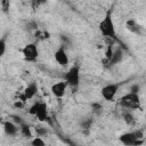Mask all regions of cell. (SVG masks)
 Segmentation results:
<instances>
[{
    "label": "cell",
    "instance_id": "cell-1",
    "mask_svg": "<svg viewBox=\"0 0 146 146\" xmlns=\"http://www.w3.org/2000/svg\"><path fill=\"white\" fill-rule=\"evenodd\" d=\"M98 30L99 33L107 39H112L114 41H119L117 36H116V31H115V25L112 18V13L107 11L106 15L104 16V18L100 21L99 25H98Z\"/></svg>",
    "mask_w": 146,
    "mask_h": 146
},
{
    "label": "cell",
    "instance_id": "cell-2",
    "mask_svg": "<svg viewBox=\"0 0 146 146\" xmlns=\"http://www.w3.org/2000/svg\"><path fill=\"white\" fill-rule=\"evenodd\" d=\"M64 81L71 88H76L80 84V66L73 65L64 74Z\"/></svg>",
    "mask_w": 146,
    "mask_h": 146
},
{
    "label": "cell",
    "instance_id": "cell-3",
    "mask_svg": "<svg viewBox=\"0 0 146 146\" xmlns=\"http://www.w3.org/2000/svg\"><path fill=\"white\" fill-rule=\"evenodd\" d=\"M22 55H23V58H24L25 62L33 63L39 57V49H38L36 44L34 42H31V43H27L23 47Z\"/></svg>",
    "mask_w": 146,
    "mask_h": 146
},
{
    "label": "cell",
    "instance_id": "cell-4",
    "mask_svg": "<svg viewBox=\"0 0 146 146\" xmlns=\"http://www.w3.org/2000/svg\"><path fill=\"white\" fill-rule=\"evenodd\" d=\"M121 106L128 108V110H136L139 107V96L136 92H128L120 99Z\"/></svg>",
    "mask_w": 146,
    "mask_h": 146
},
{
    "label": "cell",
    "instance_id": "cell-5",
    "mask_svg": "<svg viewBox=\"0 0 146 146\" xmlns=\"http://www.w3.org/2000/svg\"><path fill=\"white\" fill-rule=\"evenodd\" d=\"M119 88H120L119 83H108L100 89V95L106 102H113V99L117 94Z\"/></svg>",
    "mask_w": 146,
    "mask_h": 146
},
{
    "label": "cell",
    "instance_id": "cell-6",
    "mask_svg": "<svg viewBox=\"0 0 146 146\" xmlns=\"http://www.w3.org/2000/svg\"><path fill=\"white\" fill-rule=\"evenodd\" d=\"M119 140L125 145V146H137V145H141L144 141L143 139H138L135 135V131L131 132H124L119 137Z\"/></svg>",
    "mask_w": 146,
    "mask_h": 146
},
{
    "label": "cell",
    "instance_id": "cell-7",
    "mask_svg": "<svg viewBox=\"0 0 146 146\" xmlns=\"http://www.w3.org/2000/svg\"><path fill=\"white\" fill-rule=\"evenodd\" d=\"M36 92H38V84L34 82H31L30 84H27L24 88L22 95H19V99L23 100L24 103H26V100L32 99L36 95Z\"/></svg>",
    "mask_w": 146,
    "mask_h": 146
},
{
    "label": "cell",
    "instance_id": "cell-8",
    "mask_svg": "<svg viewBox=\"0 0 146 146\" xmlns=\"http://www.w3.org/2000/svg\"><path fill=\"white\" fill-rule=\"evenodd\" d=\"M67 84H66V82L63 80V81H58V82H56V83H54L52 86H51V88H50V91H51V94L56 97V98H63L64 96H65V94H66V89H67Z\"/></svg>",
    "mask_w": 146,
    "mask_h": 146
},
{
    "label": "cell",
    "instance_id": "cell-9",
    "mask_svg": "<svg viewBox=\"0 0 146 146\" xmlns=\"http://www.w3.org/2000/svg\"><path fill=\"white\" fill-rule=\"evenodd\" d=\"M54 58H55V60H56V63H57L58 65L64 66V67L67 66L68 63H70L68 55H67L66 50H65L63 47L58 48V49L55 51V54H54Z\"/></svg>",
    "mask_w": 146,
    "mask_h": 146
},
{
    "label": "cell",
    "instance_id": "cell-10",
    "mask_svg": "<svg viewBox=\"0 0 146 146\" xmlns=\"http://www.w3.org/2000/svg\"><path fill=\"white\" fill-rule=\"evenodd\" d=\"M40 122H46L47 119L49 117V114H48V107H47V104L43 103V102H40V105H39V108L34 115Z\"/></svg>",
    "mask_w": 146,
    "mask_h": 146
},
{
    "label": "cell",
    "instance_id": "cell-11",
    "mask_svg": "<svg viewBox=\"0 0 146 146\" xmlns=\"http://www.w3.org/2000/svg\"><path fill=\"white\" fill-rule=\"evenodd\" d=\"M3 131L7 136H16L18 132V125L13 121H3L2 123Z\"/></svg>",
    "mask_w": 146,
    "mask_h": 146
},
{
    "label": "cell",
    "instance_id": "cell-12",
    "mask_svg": "<svg viewBox=\"0 0 146 146\" xmlns=\"http://www.w3.org/2000/svg\"><path fill=\"white\" fill-rule=\"evenodd\" d=\"M122 58H123V50L121 48H116L115 50H113L112 56L107 63L110 65H116L122 60Z\"/></svg>",
    "mask_w": 146,
    "mask_h": 146
},
{
    "label": "cell",
    "instance_id": "cell-13",
    "mask_svg": "<svg viewBox=\"0 0 146 146\" xmlns=\"http://www.w3.org/2000/svg\"><path fill=\"white\" fill-rule=\"evenodd\" d=\"M18 130H19V132L23 135V137H25V138H32V130H31V127L27 124V123H25V122H22L19 125H18Z\"/></svg>",
    "mask_w": 146,
    "mask_h": 146
},
{
    "label": "cell",
    "instance_id": "cell-14",
    "mask_svg": "<svg viewBox=\"0 0 146 146\" xmlns=\"http://www.w3.org/2000/svg\"><path fill=\"white\" fill-rule=\"evenodd\" d=\"M125 25H127V29H128L129 31H131L132 33H140L141 27L137 24L136 21H133V19H129V21L127 22Z\"/></svg>",
    "mask_w": 146,
    "mask_h": 146
},
{
    "label": "cell",
    "instance_id": "cell-15",
    "mask_svg": "<svg viewBox=\"0 0 146 146\" xmlns=\"http://www.w3.org/2000/svg\"><path fill=\"white\" fill-rule=\"evenodd\" d=\"M31 145H33V146H46V141L42 139V137L38 136V137H34L31 140Z\"/></svg>",
    "mask_w": 146,
    "mask_h": 146
},
{
    "label": "cell",
    "instance_id": "cell-16",
    "mask_svg": "<svg viewBox=\"0 0 146 146\" xmlns=\"http://www.w3.org/2000/svg\"><path fill=\"white\" fill-rule=\"evenodd\" d=\"M123 120H124V122H125L128 125H131V124H133V122H135V117H133V115H132L130 112H127V113L123 115Z\"/></svg>",
    "mask_w": 146,
    "mask_h": 146
},
{
    "label": "cell",
    "instance_id": "cell-17",
    "mask_svg": "<svg viewBox=\"0 0 146 146\" xmlns=\"http://www.w3.org/2000/svg\"><path fill=\"white\" fill-rule=\"evenodd\" d=\"M6 49H7L6 38H1L0 39V57H2L6 54Z\"/></svg>",
    "mask_w": 146,
    "mask_h": 146
},
{
    "label": "cell",
    "instance_id": "cell-18",
    "mask_svg": "<svg viewBox=\"0 0 146 146\" xmlns=\"http://www.w3.org/2000/svg\"><path fill=\"white\" fill-rule=\"evenodd\" d=\"M39 105H40V102H35V103L29 108V114L34 116L35 113H36V111H38V108H39Z\"/></svg>",
    "mask_w": 146,
    "mask_h": 146
},
{
    "label": "cell",
    "instance_id": "cell-19",
    "mask_svg": "<svg viewBox=\"0 0 146 146\" xmlns=\"http://www.w3.org/2000/svg\"><path fill=\"white\" fill-rule=\"evenodd\" d=\"M91 125H92V120H91V119H86V120H83V121L81 122V127H82V129L88 130V129L91 128Z\"/></svg>",
    "mask_w": 146,
    "mask_h": 146
},
{
    "label": "cell",
    "instance_id": "cell-20",
    "mask_svg": "<svg viewBox=\"0 0 146 146\" xmlns=\"http://www.w3.org/2000/svg\"><path fill=\"white\" fill-rule=\"evenodd\" d=\"M35 132H36V136H40V137H43L48 133V130L43 127H35Z\"/></svg>",
    "mask_w": 146,
    "mask_h": 146
},
{
    "label": "cell",
    "instance_id": "cell-21",
    "mask_svg": "<svg viewBox=\"0 0 146 146\" xmlns=\"http://www.w3.org/2000/svg\"><path fill=\"white\" fill-rule=\"evenodd\" d=\"M48 2V0H32V8L36 9L42 5H46Z\"/></svg>",
    "mask_w": 146,
    "mask_h": 146
},
{
    "label": "cell",
    "instance_id": "cell-22",
    "mask_svg": "<svg viewBox=\"0 0 146 146\" xmlns=\"http://www.w3.org/2000/svg\"><path fill=\"white\" fill-rule=\"evenodd\" d=\"M91 108H92L94 112H96V113H100L102 110H103V106H102L99 103H92V104H91Z\"/></svg>",
    "mask_w": 146,
    "mask_h": 146
},
{
    "label": "cell",
    "instance_id": "cell-23",
    "mask_svg": "<svg viewBox=\"0 0 146 146\" xmlns=\"http://www.w3.org/2000/svg\"><path fill=\"white\" fill-rule=\"evenodd\" d=\"M9 6H10L9 0H1V7H2V10H3L5 13H7V11H8Z\"/></svg>",
    "mask_w": 146,
    "mask_h": 146
},
{
    "label": "cell",
    "instance_id": "cell-24",
    "mask_svg": "<svg viewBox=\"0 0 146 146\" xmlns=\"http://www.w3.org/2000/svg\"><path fill=\"white\" fill-rule=\"evenodd\" d=\"M26 29H29V30H38V23H35V22H29L27 24H26Z\"/></svg>",
    "mask_w": 146,
    "mask_h": 146
},
{
    "label": "cell",
    "instance_id": "cell-25",
    "mask_svg": "<svg viewBox=\"0 0 146 146\" xmlns=\"http://www.w3.org/2000/svg\"><path fill=\"white\" fill-rule=\"evenodd\" d=\"M10 117L13 119V122H14V123H16L17 125H19L22 122H24V121H23V119H22L21 116H18V115H11Z\"/></svg>",
    "mask_w": 146,
    "mask_h": 146
},
{
    "label": "cell",
    "instance_id": "cell-26",
    "mask_svg": "<svg viewBox=\"0 0 146 146\" xmlns=\"http://www.w3.org/2000/svg\"><path fill=\"white\" fill-rule=\"evenodd\" d=\"M112 52H113L112 47H108L107 50H106V52H105V59H106L107 62L110 60V58H111V56H112Z\"/></svg>",
    "mask_w": 146,
    "mask_h": 146
},
{
    "label": "cell",
    "instance_id": "cell-27",
    "mask_svg": "<svg viewBox=\"0 0 146 146\" xmlns=\"http://www.w3.org/2000/svg\"><path fill=\"white\" fill-rule=\"evenodd\" d=\"M139 89H140V87H139V84H133V86H131V88H130V91L131 92H136V94H138L139 92Z\"/></svg>",
    "mask_w": 146,
    "mask_h": 146
},
{
    "label": "cell",
    "instance_id": "cell-28",
    "mask_svg": "<svg viewBox=\"0 0 146 146\" xmlns=\"http://www.w3.org/2000/svg\"><path fill=\"white\" fill-rule=\"evenodd\" d=\"M14 105H15V107H18V108H21V107H23V106L25 105V103H24L23 100H21V99H19V100H16Z\"/></svg>",
    "mask_w": 146,
    "mask_h": 146
},
{
    "label": "cell",
    "instance_id": "cell-29",
    "mask_svg": "<svg viewBox=\"0 0 146 146\" xmlns=\"http://www.w3.org/2000/svg\"><path fill=\"white\" fill-rule=\"evenodd\" d=\"M2 123H3V122H2V117H0V125H1Z\"/></svg>",
    "mask_w": 146,
    "mask_h": 146
}]
</instances>
